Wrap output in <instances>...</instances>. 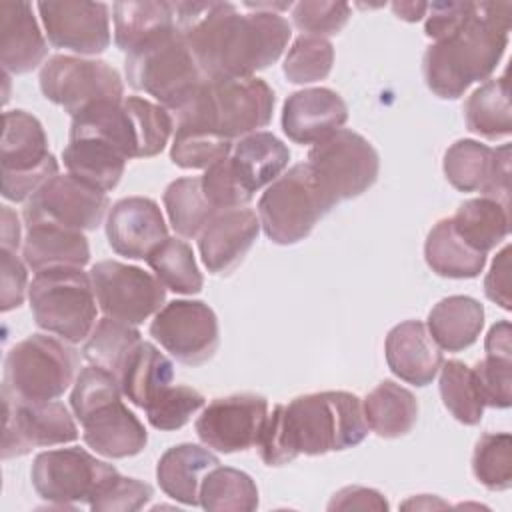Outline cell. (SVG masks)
<instances>
[{"mask_svg": "<svg viewBox=\"0 0 512 512\" xmlns=\"http://www.w3.org/2000/svg\"><path fill=\"white\" fill-rule=\"evenodd\" d=\"M176 30L188 44L206 80L248 78L274 64L290 24L278 12L240 14L230 2H172Z\"/></svg>", "mask_w": 512, "mask_h": 512, "instance_id": "1", "label": "cell"}, {"mask_svg": "<svg viewBox=\"0 0 512 512\" xmlns=\"http://www.w3.org/2000/svg\"><path fill=\"white\" fill-rule=\"evenodd\" d=\"M368 436L362 402L352 392L304 394L276 404L266 416L256 448L266 466H284L296 456H322L358 446Z\"/></svg>", "mask_w": 512, "mask_h": 512, "instance_id": "2", "label": "cell"}, {"mask_svg": "<svg viewBox=\"0 0 512 512\" xmlns=\"http://www.w3.org/2000/svg\"><path fill=\"white\" fill-rule=\"evenodd\" d=\"M510 2H470L460 24L430 44L422 58L426 86L444 100L488 80L508 46Z\"/></svg>", "mask_w": 512, "mask_h": 512, "instance_id": "3", "label": "cell"}, {"mask_svg": "<svg viewBox=\"0 0 512 512\" xmlns=\"http://www.w3.org/2000/svg\"><path fill=\"white\" fill-rule=\"evenodd\" d=\"M274 102V90L256 76L204 80L176 116L178 126H192L234 140L268 126Z\"/></svg>", "mask_w": 512, "mask_h": 512, "instance_id": "4", "label": "cell"}, {"mask_svg": "<svg viewBox=\"0 0 512 512\" xmlns=\"http://www.w3.org/2000/svg\"><path fill=\"white\" fill-rule=\"evenodd\" d=\"M124 70L130 88L150 94L172 112H180L206 80L178 30L126 54Z\"/></svg>", "mask_w": 512, "mask_h": 512, "instance_id": "5", "label": "cell"}, {"mask_svg": "<svg viewBox=\"0 0 512 512\" xmlns=\"http://www.w3.org/2000/svg\"><path fill=\"white\" fill-rule=\"evenodd\" d=\"M28 300L38 328L70 342H82L96 324V294L82 268H48L36 272Z\"/></svg>", "mask_w": 512, "mask_h": 512, "instance_id": "6", "label": "cell"}, {"mask_svg": "<svg viewBox=\"0 0 512 512\" xmlns=\"http://www.w3.org/2000/svg\"><path fill=\"white\" fill-rule=\"evenodd\" d=\"M334 206L308 162H302L268 184L258 200V220L274 244L290 246L304 240Z\"/></svg>", "mask_w": 512, "mask_h": 512, "instance_id": "7", "label": "cell"}, {"mask_svg": "<svg viewBox=\"0 0 512 512\" xmlns=\"http://www.w3.org/2000/svg\"><path fill=\"white\" fill-rule=\"evenodd\" d=\"M78 362L70 342L32 334L8 350L2 390L22 400H56L74 382Z\"/></svg>", "mask_w": 512, "mask_h": 512, "instance_id": "8", "label": "cell"}, {"mask_svg": "<svg viewBox=\"0 0 512 512\" xmlns=\"http://www.w3.org/2000/svg\"><path fill=\"white\" fill-rule=\"evenodd\" d=\"M2 196L12 202L28 200L58 174V162L48 150L46 132L26 110L4 112L0 142Z\"/></svg>", "mask_w": 512, "mask_h": 512, "instance_id": "9", "label": "cell"}, {"mask_svg": "<svg viewBox=\"0 0 512 512\" xmlns=\"http://www.w3.org/2000/svg\"><path fill=\"white\" fill-rule=\"evenodd\" d=\"M308 166L326 194L338 204L360 196L376 182L380 156L362 134L340 128L310 148Z\"/></svg>", "mask_w": 512, "mask_h": 512, "instance_id": "10", "label": "cell"}, {"mask_svg": "<svg viewBox=\"0 0 512 512\" xmlns=\"http://www.w3.org/2000/svg\"><path fill=\"white\" fill-rule=\"evenodd\" d=\"M40 90L46 100L62 106L72 118L98 102H122L124 82L104 60L50 56L40 70Z\"/></svg>", "mask_w": 512, "mask_h": 512, "instance_id": "11", "label": "cell"}, {"mask_svg": "<svg viewBox=\"0 0 512 512\" xmlns=\"http://www.w3.org/2000/svg\"><path fill=\"white\" fill-rule=\"evenodd\" d=\"M90 280L104 316L132 326L156 314L166 300L164 284L156 276L118 260L96 262Z\"/></svg>", "mask_w": 512, "mask_h": 512, "instance_id": "12", "label": "cell"}, {"mask_svg": "<svg viewBox=\"0 0 512 512\" xmlns=\"http://www.w3.org/2000/svg\"><path fill=\"white\" fill-rule=\"evenodd\" d=\"M116 468L84 448H58L34 458L30 478L38 496L56 506L88 502Z\"/></svg>", "mask_w": 512, "mask_h": 512, "instance_id": "13", "label": "cell"}, {"mask_svg": "<svg viewBox=\"0 0 512 512\" xmlns=\"http://www.w3.org/2000/svg\"><path fill=\"white\" fill-rule=\"evenodd\" d=\"M150 336L180 364L208 362L220 344L218 318L202 300H172L164 304L152 324Z\"/></svg>", "mask_w": 512, "mask_h": 512, "instance_id": "14", "label": "cell"}, {"mask_svg": "<svg viewBox=\"0 0 512 512\" xmlns=\"http://www.w3.org/2000/svg\"><path fill=\"white\" fill-rule=\"evenodd\" d=\"M4 436L2 458L24 456L32 448L68 444L78 438V428L68 408L58 400H22L2 390Z\"/></svg>", "mask_w": 512, "mask_h": 512, "instance_id": "15", "label": "cell"}, {"mask_svg": "<svg viewBox=\"0 0 512 512\" xmlns=\"http://www.w3.org/2000/svg\"><path fill=\"white\" fill-rule=\"evenodd\" d=\"M110 200L104 192L86 186L70 174H56L40 186L24 206V224H52L66 230H96Z\"/></svg>", "mask_w": 512, "mask_h": 512, "instance_id": "16", "label": "cell"}, {"mask_svg": "<svg viewBox=\"0 0 512 512\" xmlns=\"http://www.w3.org/2000/svg\"><path fill=\"white\" fill-rule=\"evenodd\" d=\"M268 416V402L258 394L214 398L198 416L194 428L204 446L232 454L256 446Z\"/></svg>", "mask_w": 512, "mask_h": 512, "instance_id": "17", "label": "cell"}, {"mask_svg": "<svg viewBox=\"0 0 512 512\" xmlns=\"http://www.w3.org/2000/svg\"><path fill=\"white\" fill-rule=\"evenodd\" d=\"M38 12L54 48L80 56L102 54L110 46V14L104 2H38Z\"/></svg>", "mask_w": 512, "mask_h": 512, "instance_id": "18", "label": "cell"}, {"mask_svg": "<svg viewBox=\"0 0 512 512\" xmlns=\"http://www.w3.org/2000/svg\"><path fill=\"white\" fill-rule=\"evenodd\" d=\"M442 170L446 180L460 192L508 204L510 198V144L490 148L476 140H456L444 154Z\"/></svg>", "mask_w": 512, "mask_h": 512, "instance_id": "19", "label": "cell"}, {"mask_svg": "<svg viewBox=\"0 0 512 512\" xmlns=\"http://www.w3.org/2000/svg\"><path fill=\"white\" fill-rule=\"evenodd\" d=\"M106 238L116 254L146 260L168 238V228L152 198L130 196L108 210Z\"/></svg>", "mask_w": 512, "mask_h": 512, "instance_id": "20", "label": "cell"}, {"mask_svg": "<svg viewBox=\"0 0 512 512\" xmlns=\"http://www.w3.org/2000/svg\"><path fill=\"white\" fill-rule=\"evenodd\" d=\"M260 228V220L250 208L218 212L198 236V250L208 272L232 274L256 242Z\"/></svg>", "mask_w": 512, "mask_h": 512, "instance_id": "21", "label": "cell"}, {"mask_svg": "<svg viewBox=\"0 0 512 512\" xmlns=\"http://www.w3.org/2000/svg\"><path fill=\"white\" fill-rule=\"evenodd\" d=\"M348 120V106L330 88H304L282 108V130L296 144H318Z\"/></svg>", "mask_w": 512, "mask_h": 512, "instance_id": "22", "label": "cell"}, {"mask_svg": "<svg viewBox=\"0 0 512 512\" xmlns=\"http://www.w3.org/2000/svg\"><path fill=\"white\" fill-rule=\"evenodd\" d=\"M384 352L392 374L414 386H428L444 362L440 346L420 320L396 324L386 336Z\"/></svg>", "mask_w": 512, "mask_h": 512, "instance_id": "23", "label": "cell"}, {"mask_svg": "<svg viewBox=\"0 0 512 512\" xmlns=\"http://www.w3.org/2000/svg\"><path fill=\"white\" fill-rule=\"evenodd\" d=\"M80 424L86 446L106 458L136 456L148 442L144 424L124 406L122 398L96 408Z\"/></svg>", "mask_w": 512, "mask_h": 512, "instance_id": "24", "label": "cell"}, {"mask_svg": "<svg viewBox=\"0 0 512 512\" xmlns=\"http://www.w3.org/2000/svg\"><path fill=\"white\" fill-rule=\"evenodd\" d=\"M48 54L46 38L28 2H0V62L4 74H26Z\"/></svg>", "mask_w": 512, "mask_h": 512, "instance_id": "25", "label": "cell"}, {"mask_svg": "<svg viewBox=\"0 0 512 512\" xmlns=\"http://www.w3.org/2000/svg\"><path fill=\"white\" fill-rule=\"evenodd\" d=\"M220 460L198 444H176L168 448L156 466V480L160 490L186 506L200 504V484L208 470L218 466Z\"/></svg>", "mask_w": 512, "mask_h": 512, "instance_id": "26", "label": "cell"}, {"mask_svg": "<svg viewBox=\"0 0 512 512\" xmlns=\"http://www.w3.org/2000/svg\"><path fill=\"white\" fill-rule=\"evenodd\" d=\"M22 258L34 272L62 266L82 268L90 260V248L84 232L52 224H32L26 226Z\"/></svg>", "mask_w": 512, "mask_h": 512, "instance_id": "27", "label": "cell"}, {"mask_svg": "<svg viewBox=\"0 0 512 512\" xmlns=\"http://www.w3.org/2000/svg\"><path fill=\"white\" fill-rule=\"evenodd\" d=\"M62 160L70 176L104 194L118 186L128 162L116 146L98 138H70Z\"/></svg>", "mask_w": 512, "mask_h": 512, "instance_id": "28", "label": "cell"}, {"mask_svg": "<svg viewBox=\"0 0 512 512\" xmlns=\"http://www.w3.org/2000/svg\"><path fill=\"white\" fill-rule=\"evenodd\" d=\"M484 326V308L470 296L442 298L428 314V332L440 350L460 352L472 346Z\"/></svg>", "mask_w": 512, "mask_h": 512, "instance_id": "29", "label": "cell"}, {"mask_svg": "<svg viewBox=\"0 0 512 512\" xmlns=\"http://www.w3.org/2000/svg\"><path fill=\"white\" fill-rule=\"evenodd\" d=\"M230 158L240 180L254 194L284 174L290 150L270 132H252L234 144Z\"/></svg>", "mask_w": 512, "mask_h": 512, "instance_id": "30", "label": "cell"}, {"mask_svg": "<svg viewBox=\"0 0 512 512\" xmlns=\"http://www.w3.org/2000/svg\"><path fill=\"white\" fill-rule=\"evenodd\" d=\"M114 42L130 54L150 40L176 30L172 2H114Z\"/></svg>", "mask_w": 512, "mask_h": 512, "instance_id": "31", "label": "cell"}, {"mask_svg": "<svg viewBox=\"0 0 512 512\" xmlns=\"http://www.w3.org/2000/svg\"><path fill=\"white\" fill-rule=\"evenodd\" d=\"M118 380L122 394L134 406L146 410L172 386L174 366L152 342H140L128 356Z\"/></svg>", "mask_w": 512, "mask_h": 512, "instance_id": "32", "label": "cell"}, {"mask_svg": "<svg viewBox=\"0 0 512 512\" xmlns=\"http://www.w3.org/2000/svg\"><path fill=\"white\" fill-rule=\"evenodd\" d=\"M426 264L442 278H476L486 266V254L466 244L450 218H442L428 232L424 244Z\"/></svg>", "mask_w": 512, "mask_h": 512, "instance_id": "33", "label": "cell"}, {"mask_svg": "<svg viewBox=\"0 0 512 512\" xmlns=\"http://www.w3.org/2000/svg\"><path fill=\"white\" fill-rule=\"evenodd\" d=\"M366 424L382 438L408 434L418 420L416 396L392 380H382L362 402Z\"/></svg>", "mask_w": 512, "mask_h": 512, "instance_id": "34", "label": "cell"}, {"mask_svg": "<svg viewBox=\"0 0 512 512\" xmlns=\"http://www.w3.org/2000/svg\"><path fill=\"white\" fill-rule=\"evenodd\" d=\"M70 138H98L116 146L128 160L138 158L134 120L122 102H98L72 118Z\"/></svg>", "mask_w": 512, "mask_h": 512, "instance_id": "35", "label": "cell"}, {"mask_svg": "<svg viewBox=\"0 0 512 512\" xmlns=\"http://www.w3.org/2000/svg\"><path fill=\"white\" fill-rule=\"evenodd\" d=\"M450 220L460 238L482 254L494 250L510 232L508 204L488 196L462 202Z\"/></svg>", "mask_w": 512, "mask_h": 512, "instance_id": "36", "label": "cell"}, {"mask_svg": "<svg viewBox=\"0 0 512 512\" xmlns=\"http://www.w3.org/2000/svg\"><path fill=\"white\" fill-rule=\"evenodd\" d=\"M466 128L486 140H500L512 134L510 88L506 76L486 80L464 102Z\"/></svg>", "mask_w": 512, "mask_h": 512, "instance_id": "37", "label": "cell"}, {"mask_svg": "<svg viewBox=\"0 0 512 512\" xmlns=\"http://www.w3.org/2000/svg\"><path fill=\"white\" fill-rule=\"evenodd\" d=\"M162 200L172 228L184 238H198L206 224L218 214L204 196L198 176L176 178L166 186Z\"/></svg>", "mask_w": 512, "mask_h": 512, "instance_id": "38", "label": "cell"}, {"mask_svg": "<svg viewBox=\"0 0 512 512\" xmlns=\"http://www.w3.org/2000/svg\"><path fill=\"white\" fill-rule=\"evenodd\" d=\"M200 506L214 512H252L258 508L256 482L242 470L214 466L200 484Z\"/></svg>", "mask_w": 512, "mask_h": 512, "instance_id": "39", "label": "cell"}, {"mask_svg": "<svg viewBox=\"0 0 512 512\" xmlns=\"http://www.w3.org/2000/svg\"><path fill=\"white\" fill-rule=\"evenodd\" d=\"M140 342V332L132 324L104 316L94 324L90 336L86 338L82 356L90 364L100 366L118 378L128 356Z\"/></svg>", "mask_w": 512, "mask_h": 512, "instance_id": "40", "label": "cell"}, {"mask_svg": "<svg viewBox=\"0 0 512 512\" xmlns=\"http://www.w3.org/2000/svg\"><path fill=\"white\" fill-rule=\"evenodd\" d=\"M148 266L164 288L178 294H198L204 278L194 260L192 248L180 238H166L148 258Z\"/></svg>", "mask_w": 512, "mask_h": 512, "instance_id": "41", "label": "cell"}, {"mask_svg": "<svg viewBox=\"0 0 512 512\" xmlns=\"http://www.w3.org/2000/svg\"><path fill=\"white\" fill-rule=\"evenodd\" d=\"M440 396L448 412L466 426H476L484 414V400L470 366L448 360L440 366Z\"/></svg>", "mask_w": 512, "mask_h": 512, "instance_id": "42", "label": "cell"}, {"mask_svg": "<svg viewBox=\"0 0 512 512\" xmlns=\"http://www.w3.org/2000/svg\"><path fill=\"white\" fill-rule=\"evenodd\" d=\"M472 472L488 490L512 486V436L508 432L482 434L474 446Z\"/></svg>", "mask_w": 512, "mask_h": 512, "instance_id": "43", "label": "cell"}, {"mask_svg": "<svg viewBox=\"0 0 512 512\" xmlns=\"http://www.w3.org/2000/svg\"><path fill=\"white\" fill-rule=\"evenodd\" d=\"M232 152V140L218 136L208 130L192 128V126H178L172 148L170 160L186 170L194 168H210L216 162L224 160Z\"/></svg>", "mask_w": 512, "mask_h": 512, "instance_id": "44", "label": "cell"}, {"mask_svg": "<svg viewBox=\"0 0 512 512\" xmlns=\"http://www.w3.org/2000/svg\"><path fill=\"white\" fill-rule=\"evenodd\" d=\"M334 64V48L326 38L302 34L290 46L282 72L292 84L324 80Z\"/></svg>", "mask_w": 512, "mask_h": 512, "instance_id": "45", "label": "cell"}, {"mask_svg": "<svg viewBox=\"0 0 512 512\" xmlns=\"http://www.w3.org/2000/svg\"><path fill=\"white\" fill-rule=\"evenodd\" d=\"M124 106L128 108L136 126L138 158H150L160 154L174 128L168 110L140 96H126Z\"/></svg>", "mask_w": 512, "mask_h": 512, "instance_id": "46", "label": "cell"}, {"mask_svg": "<svg viewBox=\"0 0 512 512\" xmlns=\"http://www.w3.org/2000/svg\"><path fill=\"white\" fill-rule=\"evenodd\" d=\"M122 388L120 380L100 368V366H86L80 370V374L74 380V388L70 394V406L74 410V416L82 422L88 414H92L96 408L122 398Z\"/></svg>", "mask_w": 512, "mask_h": 512, "instance_id": "47", "label": "cell"}, {"mask_svg": "<svg viewBox=\"0 0 512 512\" xmlns=\"http://www.w3.org/2000/svg\"><path fill=\"white\" fill-rule=\"evenodd\" d=\"M204 406V396L190 386L166 388L148 408L146 418L156 430H178Z\"/></svg>", "mask_w": 512, "mask_h": 512, "instance_id": "48", "label": "cell"}, {"mask_svg": "<svg viewBox=\"0 0 512 512\" xmlns=\"http://www.w3.org/2000/svg\"><path fill=\"white\" fill-rule=\"evenodd\" d=\"M200 180H202L204 196L208 198V202L216 212L242 208L254 198V194L240 180L230 156L206 168Z\"/></svg>", "mask_w": 512, "mask_h": 512, "instance_id": "49", "label": "cell"}, {"mask_svg": "<svg viewBox=\"0 0 512 512\" xmlns=\"http://www.w3.org/2000/svg\"><path fill=\"white\" fill-rule=\"evenodd\" d=\"M152 498V486L138 480L122 476L118 470L110 474L94 496L88 500V506L94 512H134L140 510Z\"/></svg>", "mask_w": 512, "mask_h": 512, "instance_id": "50", "label": "cell"}, {"mask_svg": "<svg viewBox=\"0 0 512 512\" xmlns=\"http://www.w3.org/2000/svg\"><path fill=\"white\" fill-rule=\"evenodd\" d=\"M350 12L352 10L346 2L304 0L292 4V22L298 30L324 38L338 34L346 26Z\"/></svg>", "mask_w": 512, "mask_h": 512, "instance_id": "51", "label": "cell"}, {"mask_svg": "<svg viewBox=\"0 0 512 512\" xmlns=\"http://www.w3.org/2000/svg\"><path fill=\"white\" fill-rule=\"evenodd\" d=\"M484 406L510 408L512 404V356L486 354L472 368Z\"/></svg>", "mask_w": 512, "mask_h": 512, "instance_id": "52", "label": "cell"}, {"mask_svg": "<svg viewBox=\"0 0 512 512\" xmlns=\"http://www.w3.org/2000/svg\"><path fill=\"white\" fill-rule=\"evenodd\" d=\"M2 260V300L0 310L8 312L12 308H18L24 302L26 288H28V274L26 266L20 262V258L10 250H0Z\"/></svg>", "mask_w": 512, "mask_h": 512, "instance_id": "53", "label": "cell"}, {"mask_svg": "<svg viewBox=\"0 0 512 512\" xmlns=\"http://www.w3.org/2000/svg\"><path fill=\"white\" fill-rule=\"evenodd\" d=\"M484 292L488 300L496 302L504 310L512 308L510 300V246H504L502 252L492 262V268L484 280Z\"/></svg>", "mask_w": 512, "mask_h": 512, "instance_id": "54", "label": "cell"}, {"mask_svg": "<svg viewBox=\"0 0 512 512\" xmlns=\"http://www.w3.org/2000/svg\"><path fill=\"white\" fill-rule=\"evenodd\" d=\"M328 510H388V502L372 488L346 486L332 496Z\"/></svg>", "mask_w": 512, "mask_h": 512, "instance_id": "55", "label": "cell"}, {"mask_svg": "<svg viewBox=\"0 0 512 512\" xmlns=\"http://www.w3.org/2000/svg\"><path fill=\"white\" fill-rule=\"evenodd\" d=\"M510 322L508 320H500L496 322L486 336L484 348L486 354H498V356H512V342H510Z\"/></svg>", "mask_w": 512, "mask_h": 512, "instance_id": "56", "label": "cell"}, {"mask_svg": "<svg viewBox=\"0 0 512 512\" xmlns=\"http://www.w3.org/2000/svg\"><path fill=\"white\" fill-rule=\"evenodd\" d=\"M20 246V224L16 214L8 208L2 206V248L16 252Z\"/></svg>", "mask_w": 512, "mask_h": 512, "instance_id": "57", "label": "cell"}, {"mask_svg": "<svg viewBox=\"0 0 512 512\" xmlns=\"http://www.w3.org/2000/svg\"><path fill=\"white\" fill-rule=\"evenodd\" d=\"M426 8H428L426 2H394L392 4V10L396 12V16L408 22H416L422 16H426Z\"/></svg>", "mask_w": 512, "mask_h": 512, "instance_id": "58", "label": "cell"}]
</instances>
